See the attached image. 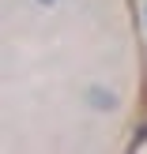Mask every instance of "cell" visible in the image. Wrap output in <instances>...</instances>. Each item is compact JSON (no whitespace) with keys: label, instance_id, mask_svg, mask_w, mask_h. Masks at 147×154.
Instances as JSON below:
<instances>
[{"label":"cell","instance_id":"cell-1","mask_svg":"<svg viewBox=\"0 0 147 154\" xmlns=\"http://www.w3.org/2000/svg\"><path fill=\"white\" fill-rule=\"evenodd\" d=\"M83 98H87V105L91 109H98V113H113L117 109V90H110V87H102V83H94V87H87L83 90Z\"/></svg>","mask_w":147,"mask_h":154},{"label":"cell","instance_id":"cell-2","mask_svg":"<svg viewBox=\"0 0 147 154\" xmlns=\"http://www.w3.org/2000/svg\"><path fill=\"white\" fill-rule=\"evenodd\" d=\"M147 139V124H140V135H136V143H143Z\"/></svg>","mask_w":147,"mask_h":154},{"label":"cell","instance_id":"cell-3","mask_svg":"<svg viewBox=\"0 0 147 154\" xmlns=\"http://www.w3.org/2000/svg\"><path fill=\"white\" fill-rule=\"evenodd\" d=\"M34 4H42V8H53V4H60V0H34Z\"/></svg>","mask_w":147,"mask_h":154},{"label":"cell","instance_id":"cell-4","mask_svg":"<svg viewBox=\"0 0 147 154\" xmlns=\"http://www.w3.org/2000/svg\"><path fill=\"white\" fill-rule=\"evenodd\" d=\"M143 23H147V4H143Z\"/></svg>","mask_w":147,"mask_h":154}]
</instances>
